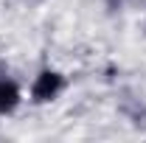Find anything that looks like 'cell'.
Returning <instances> with one entry per match:
<instances>
[{
	"mask_svg": "<svg viewBox=\"0 0 146 143\" xmlns=\"http://www.w3.org/2000/svg\"><path fill=\"white\" fill-rule=\"evenodd\" d=\"M3 76H9V62L0 56V79H3Z\"/></svg>",
	"mask_w": 146,
	"mask_h": 143,
	"instance_id": "cell-3",
	"label": "cell"
},
{
	"mask_svg": "<svg viewBox=\"0 0 146 143\" xmlns=\"http://www.w3.org/2000/svg\"><path fill=\"white\" fill-rule=\"evenodd\" d=\"M143 36H146V14H143Z\"/></svg>",
	"mask_w": 146,
	"mask_h": 143,
	"instance_id": "cell-4",
	"label": "cell"
},
{
	"mask_svg": "<svg viewBox=\"0 0 146 143\" xmlns=\"http://www.w3.org/2000/svg\"><path fill=\"white\" fill-rule=\"evenodd\" d=\"M25 101V90L17 79L3 76L0 79V118H11Z\"/></svg>",
	"mask_w": 146,
	"mask_h": 143,
	"instance_id": "cell-2",
	"label": "cell"
},
{
	"mask_svg": "<svg viewBox=\"0 0 146 143\" xmlns=\"http://www.w3.org/2000/svg\"><path fill=\"white\" fill-rule=\"evenodd\" d=\"M68 84H70V79H68L65 70H59L54 65H45V68H39L34 73V79L28 84V104L48 107V104H54V101H59L65 95Z\"/></svg>",
	"mask_w": 146,
	"mask_h": 143,
	"instance_id": "cell-1",
	"label": "cell"
}]
</instances>
